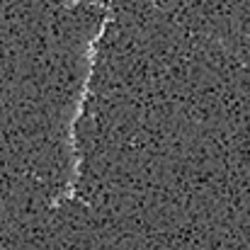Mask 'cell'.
Here are the masks:
<instances>
[{
	"mask_svg": "<svg viewBox=\"0 0 250 250\" xmlns=\"http://www.w3.org/2000/svg\"><path fill=\"white\" fill-rule=\"evenodd\" d=\"M112 17H114V10L112 7H107V15H104V20L100 22V27H97V32L92 34V39L87 42V51H85V78L83 83H81V92H78V100H76V109H73V117H71V126H68V151H71V177H68V182H66V189L63 192H59L54 199H51V209H56L61 202H66V199H73L76 197V185H78V177H81V148H78V122H81V117H83V107H85V100H87V95H90V81H92V76H95V63H97V49H100V42H102V37H104V29H107V24L112 22Z\"/></svg>",
	"mask_w": 250,
	"mask_h": 250,
	"instance_id": "obj_1",
	"label": "cell"
}]
</instances>
